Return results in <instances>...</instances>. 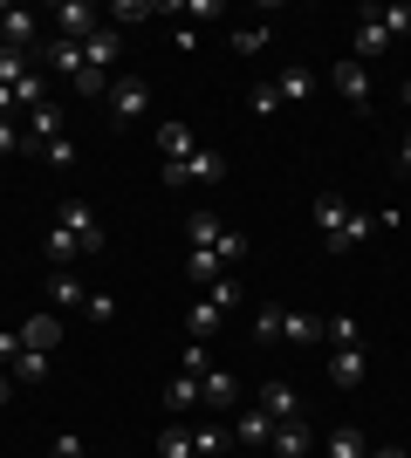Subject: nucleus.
<instances>
[{
    "instance_id": "f257e3e1",
    "label": "nucleus",
    "mask_w": 411,
    "mask_h": 458,
    "mask_svg": "<svg viewBox=\"0 0 411 458\" xmlns=\"http://www.w3.org/2000/svg\"><path fill=\"white\" fill-rule=\"evenodd\" d=\"M371 226L377 219L364 206H350L343 191H322V199H315V240H322L330 253H350L356 240H371Z\"/></svg>"
},
{
    "instance_id": "f03ea898",
    "label": "nucleus",
    "mask_w": 411,
    "mask_h": 458,
    "mask_svg": "<svg viewBox=\"0 0 411 458\" xmlns=\"http://www.w3.org/2000/svg\"><path fill=\"white\" fill-rule=\"evenodd\" d=\"M56 137H69V123H62V103H41V110L21 116V151H28V157H41Z\"/></svg>"
},
{
    "instance_id": "7ed1b4c3",
    "label": "nucleus",
    "mask_w": 411,
    "mask_h": 458,
    "mask_svg": "<svg viewBox=\"0 0 411 458\" xmlns=\"http://www.w3.org/2000/svg\"><path fill=\"white\" fill-rule=\"evenodd\" d=\"M158 178H165V185H219V178H227V157L199 144L185 165H158Z\"/></svg>"
},
{
    "instance_id": "20e7f679",
    "label": "nucleus",
    "mask_w": 411,
    "mask_h": 458,
    "mask_svg": "<svg viewBox=\"0 0 411 458\" xmlns=\"http://www.w3.org/2000/svg\"><path fill=\"white\" fill-rule=\"evenodd\" d=\"M41 21H56V35H62V41H90L97 28H110V21H103L90 0H62V7H48Z\"/></svg>"
},
{
    "instance_id": "39448f33",
    "label": "nucleus",
    "mask_w": 411,
    "mask_h": 458,
    "mask_svg": "<svg viewBox=\"0 0 411 458\" xmlns=\"http://www.w3.org/2000/svg\"><path fill=\"white\" fill-rule=\"evenodd\" d=\"M103 103H110V116H117V123H137V116H151V89H144L137 76H110Z\"/></svg>"
},
{
    "instance_id": "423d86ee",
    "label": "nucleus",
    "mask_w": 411,
    "mask_h": 458,
    "mask_svg": "<svg viewBox=\"0 0 411 458\" xmlns=\"http://www.w3.org/2000/svg\"><path fill=\"white\" fill-rule=\"evenodd\" d=\"M330 82H336V96H343L350 110H371V69H364L356 55H343V62H336V69H330Z\"/></svg>"
},
{
    "instance_id": "0eeeda50",
    "label": "nucleus",
    "mask_w": 411,
    "mask_h": 458,
    "mask_svg": "<svg viewBox=\"0 0 411 458\" xmlns=\"http://www.w3.org/2000/svg\"><path fill=\"white\" fill-rule=\"evenodd\" d=\"M117 55H124V35H117V28H97V35L82 41V69L103 76V82H110V69H117Z\"/></svg>"
},
{
    "instance_id": "6e6552de",
    "label": "nucleus",
    "mask_w": 411,
    "mask_h": 458,
    "mask_svg": "<svg viewBox=\"0 0 411 458\" xmlns=\"http://www.w3.org/2000/svg\"><path fill=\"white\" fill-rule=\"evenodd\" d=\"M41 14H28V7H0V41H7V48H21V55H35L41 48Z\"/></svg>"
},
{
    "instance_id": "1a4fd4ad",
    "label": "nucleus",
    "mask_w": 411,
    "mask_h": 458,
    "mask_svg": "<svg viewBox=\"0 0 411 458\" xmlns=\"http://www.w3.org/2000/svg\"><path fill=\"white\" fill-rule=\"evenodd\" d=\"M56 219H62V226H69V233L82 240V253H103V226H97V212L82 206V199H62V212H56Z\"/></svg>"
},
{
    "instance_id": "9d476101",
    "label": "nucleus",
    "mask_w": 411,
    "mask_h": 458,
    "mask_svg": "<svg viewBox=\"0 0 411 458\" xmlns=\"http://www.w3.org/2000/svg\"><path fill=\"white\" fill-rule=\"evenodd\" d=\"M199 403H206V411H234V403H240V377L213 363L206 377H199Z\"/></svg>"
},
{
    "instance_id": "9b49d317",
    "label": "nucleus",
    "mask_w": 411,
    "mask_h": 458,
    "mask_svg": "<svg viewBox=\"0 0 411 458\" xmlns=\"http://www.w3.org/2000/svg\"><path fill=\"white\" fill-rule=\"evenodd\" d=\"M56 343H62V315L56 308H35V315L21 322V349H41V356H48Z\"/></svg>"
},
{
    "instance_id": "f8f14e48",
    "label": "nucleus",
    "mask_w": 411,
    "mask_h": 458,
    "mask_svg": "<svg viewBox=\"0 0 411 458\" xmlns=\"http://www.w3.org/2000/svg\"><path fill=\"white\" fill-rule=\"evenodd\" d=\"M234 452V424H219L206 411V424H193V458H227Z\"/></svg>"
},
{
    "instance_id": "ddd939ff",
    "label": "nucleus",
    "mask_w": 411,
    "mask_h": 458,
    "mask_svg": "<svg viewBox=\"0 0 411 458\" xmlns=\"http://www.w3.org/2000/svg\"><path fill=\"white\" fill-rule=\"evenodd\" d=\"M281 343L315 349V343H322V315H309V308H281Z\"/></svg>"
},
{
    "instance_id": "4468645a",
    "label": "nucleus",
    "mask_w": 411,
    "mask_h": 458,
    "mask_svg": "<svg viewBox=\"0 0 411 458\" xmlns=\"http://www.w3.org/2000/svg\"><path fill=\"white\" fill-rule=\"evenodd\" d=\"M158 157H165V165H185V157L199 151V137H193V123H158Z\"/></svg>"
},
{
    "instance_id": "2eb2a0df",
    "label": "nucleus",
    "mask_w": 411,
    "mask_h": 458,
    "mask_svg": "<svg viewBox=\"0 0 411 458\" xmlns=\"http://www.w3.org/2000/svg\"><path fill=\"white\" fill-rule=\"evenodd\" d=\"M268 452H274V458H309V452H315V438H309V424H302V418H288V424H274V438H268Z\"/></svg>"
},
{
    "instance_id": "dca6fc26",
    "label": "nucleus",
    "mask_w": 411,
    "mask_h": 458,
    "mask_svg": "<svg viewBox=\"0 0 411 458\" xmlns=\"http://www.w3.org/2000/svg\"><path fill=\"white\" fill-rule=\"evenodd\" d=\"M268 438H274V418L261 411V403L234 418V445H247V452H268Z\"/></svg>"
},
{
    "instance_id": "f3484780",
    "label": "nucleus",
    "mask_w": 411,
    "mask_h": 458,
    "mask_svg": "<svg viewBox=\"0 0 411 458\" xmlns=\"http://www.w3.org/2000/svg\"><path fill=\"white\" fill-rule=\"evenodd\" d=\"M82 301H90V287L76 281V267H56V274H48V308H56V315H62V308H82Z\"/></svg>"
},
{
    "instance_id": "a211bd4d",
    "label": "nucleus",
    "mask_w": 411,
    "mask_h": 458,
    "mask_svg": "<svg viewBox=\"0 0 411 458\" xmlns=\"http://www.w3.org/2000/svg\"><path fill=\"white\" fill-rule=\"evenodd\" d=\"M41 253H48L56 267H76V260H82V240H76V233H69V226H62V219H56V226L41 233Z\"/></svg>"
},
{
    "instance_id": "6ab92c4d",
    "label": "nucleus",
    "mask_w": 411,
    "mask_h": 458,
    "mask_svg": "<svg viewBox=\"0 0 411 458\" xmlns=\"http://www.w3.org/2000/svg\"><path fill=\"white\" fill-rule=\"evenodd\" d=\"M219 322H227V308H219L213 294H199V301H193V315H185L193 343H213V335H219Z\"/></svg>"
},
{
    "instance_id": "aec40b11",
    "label": "nucleus",
    "mask_w": 411,
    "mask_h": 458,
    "mask_svg": "<svg viewBox=\"0 0 411 458\" xmlns=\"http://www.w3.org/2000/svg\"><path fill=\"white\" fill-rule=\"evenodd\" d=\"M322 458H371V438L356 424H336L330 438H322Z\"/></svg>"
},
{
    "instance_id": "412c9836",
    "label": "nucleus",
    "mask_w": 411,
    "mask_h": 458,
    "mask_svg": "<svg viewBox=\"0 0 411 458\" xmlns=\"http://www.w3.org/2000/svg\"><path fill=\"white\" fill-rule=\"evenodd\" d=\"M261 411H268L274 424H288V418H302V397H295L288 383H261Z\"/></svg>"
},
{
    "instance_id": "4be33fe9",
    "label": "nucleus",
    "mask_w": 411,
    "mask_h": 458,
    "mask_svg": "<svg viewBox=\"0 0 411 458\" xmlns=\"http://www.w3.org/2000/svg\"><path fill=\"white\" fill-rule=\"evenodd\" d=\"M322 343L330 349H364V322H356V315H322Z\"/></svg>"
},
{
    "instance_id": "5701e85b",
    "label": "nucleus",
    "mask_w": 411,
    "mask_h": 458,
    "mask_svg": "<svg viewBox=\"0 0 411 458\" xmlns=\"http://www.w3.org/2000/svg\"><path fill=\"white\" fill-rule=\"evenodd\" d=\"M330 383L336 390H356L364 383V349H330Z\"/></svg>"
},
{
    "instance_id": "b1692460",
    "label": "nucleus",
    "mask_w": 411,
    "mask_h": 458,
    "mask_svg": "<svg viewBox=\"0 0 411 458\" xmlns=\"http://www.w3.org/2000/svg\"><path fill=\"white\" fill-rule=\"evenodd\" d=\"M165 411H172V418H185V411H199V377H185V369H178V377L165 383Z\"/></svg>"
},
{
    "instance_id": "393cba45",
    "label": "nucleus",
    "mask_w": 411,
    "mask_h": 458,
    "mask_svg": "<svg viewBox=\"0 0 411 458\" xmlns=\"http://www.w3.org/2000/svg\"><path fill=\"white\" fill-rule=\"evenodd\" d=\"M384 48H391V35H384V28H377V21L364 14V28H356V62H364V69H371V62L384 55Z\"/></svg>"
},
{
    "instance_id": "a878e982",
    "label": "nucleus",
    "mask_w": 411,
    "mask_h": 458,
    "mask_svg": "<svg viewBox=\"0 0 411 458\" xmlns=\"http://www.w3.org/2000/svg\"><path fill=\"white\" fill-rule=\"evenodd\" d=\"M158 458H193V424H165L158 431Z\"/></svg>"
},
{
    "instance_id": "bb28decb",
    "label": "nucleus",
    "mask_w": 411,
    "mask_h": 458,
    "mask_svg": "<svg viewBox=\"0 0 411 458\" xmlns=\"http://www.w3.org/2000/svg\"><path fill=\"white\" fill-rule=\"evenodd\" d=\"M309 69H302V62H295V69H281V76H274V96H281V103H302V96H309Z\"/></svg>"
},
{
    "instance_id": "cd10ccee",
    "label": "nucleus",
    "mask_w": 411,
    "mask_h": 458,
    "mask_svg": "<svg viewBox=\"0 0 411 458\" xmlns=\"http://www.w3.org/2000/svg\"><path fill=\"white\" fill-rule=\"evenodd\" d=\"M364 14H371L391 41H398V35H411V7H364Z\"/></svg>"
},
{
    "instance_id": "c85d7f7f",
    "label": "nucleus",
    "mask_w": 411,
    "mask_h": 458,
    "mask_svg": "<svg viewBox=\"0 0 411 458\" xmlns=\"http://www.w3.org/2000/svg\"><path fill=\"white\" fill-rule=\"evenodd\" d=\"M254 343H281V308H274V301H261V315H254Z\"/></svg>"
},
{
    "instance_id": "c756f323",
    "label": "nucleus",
    "mask_w": 411,
    "mask_h": 458,
    "mask_svg": "<svg viewBox=\"0 0 411 458\" xmlns=\"http://www.w3.org/2000/svg\"><path fill=\"white\" fill-rule=\"evenodd\" d=\"M247 110H254V116H281L288 103L274 96V82H254V96H247Z\"/></svg>"
},
{
    "instance_id": "7c9ffc66",
    "label": "nucleus",
    "mask_w": 411,
    "mask_h": 458,
    "mask_svg": "<svg viewBox=\"0 0 411 458\" xmlns=\"http://www.w3.org/2000/svg\"><path fill=\"white\" fill-rule=\"evenodd\" d=\"M48 377V356L41 349H21V363H14V383H41Z\"/></svg>"
},
{
    "instance_id": "2f4dec72",
    "label": "nucleus",
    "mask_w": 411,
    "mask_h": 458,
    "mask_svg": "<svg viewBox=\"0 0 411 458\" xmlns=\"http://www.w3.org/2000/svg\"><path fill=\"white\" fill-rule=\"evenodd\" d=\"M48 458H90V445H82V431H56V445H48Z\"/></svg>"
},
{
    "instance_id": "473e14b6",
    "label": "nucleus",
    "mask_w": 411,
    "mask_h": 458,
    "mask_svg": "<svg viewBox=\"0 0 411 458\" xmlns=\"http://www.w3.org/2000/svg\"><path fill=\"white\" fill-rule=\"evenodd\" d=\"M178 369H185V377H206V369H213V363H206V343H185V349H178Z\"/></svg>"
},
{
    "instance_id": "72a5a7b5",
    "label": "nucleus",
    "mask_w": 411,
    "mask_h": 458,
    "mask_svg": "<svg viewBox=\"0 0 411 458\" xmlns=\"http://www.w3.org/2000/svg\"><path fill=\"white\" fill-rule=\"evenodd\" d=\"M28 62H35V55H21V48H0V82H21V76H28Z\"/></svg>"
},
{
    "instance_id": "f704fd0d",
    "label": "nucleus",
    "mask_w": 411,
    "mask_h": 458,
    "mask_svg": "<svg viewBox=\"0 0 411 458\" xmlns=\"http://www.w3.org/2000/svg\"><path fill=\"white\" fill-rule=\"evenodd\" d=\"M268 28H234V48H240V55H261V48H268Z\"/></svg>"
},
{
    "instance_id": "c9c22d12",
    "label": "nucleus",
    "mask_w": 411,
    "mask_h": 458,
    "mask_svg": "<svg viewBox=\"0 0 411 458\" xmlns=\"http://www.w3.org/2000/svg\"><path fill=\"white\" fill-rule=\"evenodd\" d=\"M82 315H90V322H117V301H110V294H90V301H82Z\"/></svg>"
},
{
    "instance_id": "e433bc0d",
    "label": "nucleus",
    "mask_w": 411,
    "mask_h": 458,
    "mask_svg": "<svg viewBox=\"0 0 411 458\" xmlns=\"http://www.w3.org/2000/svg\"><path fill=\"white\" fill-rule=\"evenodd\" d=\"M41 157H48L56 172H69V165H76V144H69V137H56V144H48V151H41Z\"/></svg>"
},
{
    "instance_id": "4c0bfd02",
    "label": "nucleus",
    "mask_w": 411,
    "mask_h": 458,
    "mask_svg": "<svg viewBox=\"0 0 411 458\" xmlns=\"http://www.w3.org/2000/svg\"><path fill=\"white\" fill-rule=\"evenodd\" d=\"M21 363V328H0V369Z\"/></svg>"
},
{
    "instance_id": "58836bf2",
    "label": "nucleus",
    "mask_w": 411,
    "mask_h": 458,
    "mask_svg": "<svg viewBox=\"0 0 411 458\" xmlns=\"http://www.w3.org/2000/svg\"><path fill=\"white\" fill-rule=\"evenodd\" d=\"M21 151V116H0V157Z\"/></svg>"
},
{
    "instance_id": "ea45409f",
    "label": "nucleus",
    "mask_w": 411,
    "mask_h": 458,
    "mask_svg": "<svg viewBox=\"0 0 411 458\" xmlns=\"http://www.w3.org/2000/svg\"><path fill=\"white\" fill-rule=\"evenodd\" d=\"M398 172H411V131H405V144H398Z\"/></svg>"
},
{
    "instance_id": "a19ab883",
    "label": "nucleus",
    "mask_w": 411,
    "mask_h": 458,
    "mask_svg": "<svg viewBox=\"0 0 411 458\" xmlns=\"http://www.w3.org/2000/svg\"><path fill=\"white\" fill-rule=\"evenodd\" d=\"M0 403H14V377L7 369H0Z\"/></svg>"
},
{
    "instance_id": "79ce46f5",
    "label": "nucleus",
    "mask_w": 411,
    "mask_h": 458,
    "mask_svg": "<svg viewBox=\"0 0 411 458\" xmlns=\"http://www.w3.org/2000/svg\"><path fill=\"white\" fill-rule=\"evenodd\" d=\"M371 458H411V452H398V445H384V452H371Z\"/></svg>"
},
{
    "instance_id": "37998d69",
    "label": "nucleus",
    "mask_w": 411,
    "mask_h": 458,
    "mask_svg": "<svg viewBox=\"0 0 411 458\" xmlns=\"http://www.w3.org/2000/svg\"><path fill=\"white\" fill-rule=\"evenodd\" d=\"M405 103H411V82H405Z\"/></svg>"
},
{
    "instance_id": "c03bdc74",
    "label": "nucleus",
    "mask_w": 411,
    "mask_h": 458,
    "mask_svg": "<svg viewBox=\"0 0 411 458\" xmlns=\"http://www.w3.org/2000/svg\"><path fill=\"white\" fill-rule=\"evenodd\" d=\"M315 458H322V452H315Z\"/></svg>"
}]
</instances>
